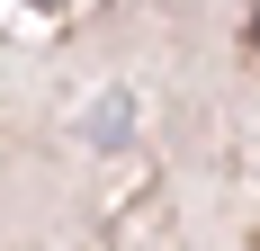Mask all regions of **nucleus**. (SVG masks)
Listing matches in <instances>:
<instances>
[{"label": "nucleus", "instance_id": "f257e3e1", "mask_svg": "<svg viewBox=\"0 0 260 251\" xmlns=\"http://www.w3.org/2000/svg\"><path fill=\"white\" fill-rule=\"evenodd\" d=\"M251 45H260V18H251Z\"/></svg>", "mask_w": 260, "mask_h": 251}]
</instances>
